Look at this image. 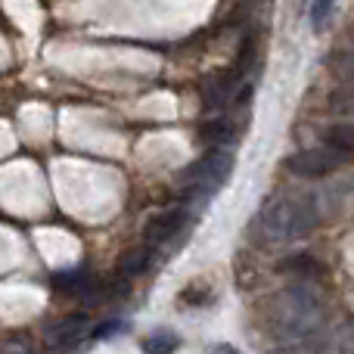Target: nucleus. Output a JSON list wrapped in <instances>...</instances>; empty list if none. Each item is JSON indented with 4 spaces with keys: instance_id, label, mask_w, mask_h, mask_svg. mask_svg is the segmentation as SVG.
Returning a JSON list of instances; mask_svg holds the SVG:
<instances>
[{
    "instance_id": "nucleus-1",
    "label": "nucleus",
    "mask_w": 354,
    "mask_h": 354,
    "mask_svg": "<svg viewBox=\"0 0 354 354\" xmlns=\"http://www.w3.org/2000/svg\"><path fill=\"white\" fill-rule=\"evenodd\" d=\"M230 171H233V153L224 147H212V153H205L199 162H193L187 168L180 183L187 187L189 196H196V193L208 196L214 189H221V183L230 177Z\"/></svg>"
},
{
    "instance_id": "nucleus-2",
    "label": "nucleus",
    "mask_w": 354,
    "mask_h": 354,
    "mask_svg": "<svg viewBox=\"0 0 354 354\" xmlns=\"http://www.w3.org/2000/svg\"><path fill=\"white\" fill-rule=\"evenodd\" d=\"M342 162H348V153H339L333 147H317V149H301V153L289 156L286 168L299 177H324L336 171Z\"/></svg>"
},
{
    "instance_id": "nucleus-3",
    "label": "nucleus",
    "mask_w": 354,
    "mask_h": 354,
    "mask_svg": "<svg viewBox=\"0 0 354 354\" xmlns=\"http://www.w3.org/2000/svg\"><path fill=\"white\" fill-rule=\"evenodd\" d=\"M258 227H261L268 245L274 243H286L292 239V196H283V199H270L264 205V212L258 214Z\"/></svg>"
},
{
    "instance_id": "nucleus-4",
    "label": "nucleus",
    "mask_w": 354,
    "mask_h": 354,
    "mask_svg": "<svg viewBox=\"0 0 354 354\" xmlns=\"http://www.w3.org/2000/svg\"><path fill=\"white\" fill-rule=\"evenodd\" d=\"M187 218H189V212L183 205H174V208H168V212H159L147 224V230H143V245H147V249H159L162 243H168V239H171L174 233L187 224Z\"/></svg>"
},
{
    "instance_id": "nucleus-5",
    "label": "nucleus",
    "mask_w": 354,
    "mask_h": 354,
    "mask_svg": "<svg viewBox=\"0 0 354 354\" xmlns=\"http://www.w3.org/2000/svg\"><path fill=\"white\" fill-rule=\"evenodd\" d=\"M87 326H91V317H87V314H72V317H62L59 324L47 330V345H50V348H59V345L78 342V339L87 333Z\"/></svg>"
},
{
    "instance_id": "nucleus-6",
    "label": "nucleus",
    "mask_w": 354,
    "mask_h": 354,
    "mask_svg": "<svg viewBox=\"0 0 354 354\" xmlns=\"http://www.w3.org/2000/svg\"><path fill=\"white\" fill-rule=\"evenodd\" d=\"M317 199L314 196H292V239H301L317 227Z\"/></svg>"
},
{
    "instance_id": "nucleus-7",
    "label": "nucleus",
    "mask_w": 354,
    "mask_h": 354,
    "mask_svg": "<svg viewBox=\"0 0 354 354\" xmlns=\"http://www.w3.org/2000/svg\"><path fill=\"white\" fill-rule=\"evenodd\" d=\"M280 270H283V274H301L305 280H324V277H326V268L314 255H308V252H299V255L283 258Z\"/></svg>"
},
{
    "instance_id": "nucleus-8",
    "label": "nucleus",
    "mask_w": 354,
    "mask_h": 354,
    "mask_svg": "<svg viewBox=\"0 0 354 354\" xmlns=\"http://www.w3.org/2000/svg\"><path fill=\"white\" fill-rule=\"evenodd\" d=\"M149 261H153V249H147V245H134V249H128L122 255V261H118V270H122L124 280H131V277L147 274Z\"/></svg>"
},
{
    "instance_id": "nucleus-9",
    "label": "nucleus",
    "mask_w": 354,
    "mask_h": 354,
    "mask_svg": "<svg viewBox=\"0 0 354 354\" xmlns=\"http://www.w3.org/2000/svg\"><path fill=\"white\" fill-rule=\"evenodd\" d=\"M199 140L208 147H227L233 140V124L230 118H208L199 128Z\"/></svg>"
},
{
    "instance_id": "nucleus-10",
    "label": "nucleus",
    "mask_w": 354,
    "mask_h": 354,
    "mask_svg": "<svg viewBox=\"0 0 354 354\" xmlns=\"http://www.w3.org/2000/svg\"><path fill=\"white\" fill-rule=\"evenodd\" d=\"M255 53H258V41H255V35H245L243 37V44H239V53H236V62H233L230 68H227V75H230L233 81H243L245 75H249V68L255 66Z\"/></svg>"
},
{
    "instance_id": "nucleus-11",
    "label": "nucleus",
    "mask_w": 354,
    "mask_h": 354,
    "mask_svg": "<svg viewBox=\"0 0 354 354\" xmlns=\"http://www.w3.org/2000/svg\"><path fill=\"white\" fill-rule=\"evenodd\" d=\"M140 348H143V354H174L177 348H180V339L168 330H156L143 339Z\"/></svg>"
},
{
    "instance_id": "nucleus-12",
    "label": "nucleus",
    "mask_w": 354,
    "mask_h": 354,
    "mask_svg": "<svg viewBox=\"0 0 354 354\" xmlns=\"http://www.w3.org/2000/svg\"><path fill=\"white\" fill-rule=\"evenodd\" d=\"M258 10V0H236V3L230 6V12H227L224 19H221V28H233V25H245L252 16H255Z\"/></svg>"
},
{
    "instance_id": "nucleus-13",
    "label": "nucleus",
    "mask_w": 354,
    "mask_h": 354,
    "mask_svg": "<svg viewBox=\"0 0 354 354\" xmlns=\"http://www.w3.org/2000/svg\"><path fill=\"white\" fill-rule=\"evenodd\" d=\"M326 143H330L333 149H339V153H348L351 156V128L348 124H336V128L326 131Z\"/></svg>"
},
{
    "instance_id": "nucleus-14",
    "label": "nucleus",
    "mask_w": 354,
    "mask_h": 354,
    "mask_svg": "<svg viewBox=\"0 0 354 354\" xmlns=\"http://www.w3.org/2000/svg\"><path fill=\"white\" fill-rule=\"evenodd\" d=\"M333 3H336V0H314L311 3V25L314 28H324L326 25V19H330V12H333Z\"/></svg>"
},
{
    "instance_id": "nucleus-15",
    "label": "nucleus",
    "mask_w": 354,
    "mask_h": 354,
    "mask_svg": "<svg viewBox=\"0 0 354 354\" xmlns=\"http://www.w3.org/2000/svg\"><path fill=\"white\" fill-rule=\"evenodd\" d=\"M122 330H124L122 320H106V324L93 326V330H91V339H109V336H115V333H122Z\"/></svg>"
}]
</instances>
